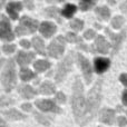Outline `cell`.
<instances>
[{
    "label": "cell",
    "instance_id": "cell-1",
    "mask_svg": "<svg viewBox=\"0 0 127 127\" xmlns=\"http://www.w3.org/2000/svg\"><path fill=\"white\" fill-rule=\"evenodd\" d=\"M86 99L84 97V86L78 77H76V80L72 86V97H71V107L72 113L76 122L79 125H83L84 117L86 112Z\"/></svg>",
    "mask_w": 127,
    "mask_h": 127
},
{
    "label": "cell",
    "instance_id": "cell-2",
    "mask_svg": "<svg viewBox=\"0 0 127 127\" xmlns=\"http://www.w3.org/2000/svg\"><path fill=\"white\" fill-rule=\"evenodd\" d=\"M103 78L98 79L96 81L90 92L88 93L87 101H86V112H85V117H84L83 125H86L89 123L97 114L98 107L100 105L101 100V86H103Z\"/></svg>",
    "mask_w": 127,
    "mask_h": 127
},
{
    "label": "cell",
    "instance_id": "cell-3",
    "mask_svg": "<svg viewBox=\"0 0 127 127\" xmlns=\"http://www.w3.org/2000/svg\"><path fill=\"white\" fill-rule=\"evenodd\" d=\"M2 86L7 93L11 92L15 88L17 84V75H16V65L13 59H9L6 67L3 68V71L1 74Z\"/></svg>",
    "mask_w": 127,
    "mask_h": 127
},
{
    "label": "cell",
    "instance_id": "cell-4",
    "mask_svg": "<svg viewBox=\"0 0 127 127\" xmlns=\"http://www.w3.org/2000/svg\"><path fill=\"white\" fill-rule=\"evenodd\" d=\"M74 53L70 51L67 56L63 59V62H60L58 64L57 67V71L55 75V79L57 83H62L64 79L66 78L67 74L71 70L72 68V64H74Z\"/></svg>",
    "mask_w": 127,
    "mask_h": 127
},
{
    "label": "cell",
    "instance_id": "cell-5",
    "mask_svg": "<svg viewBox=\"0 0 127 127\" xmlns=\"http://www.w3.org/2000/svg\"><path fill=\"white\" fill-rule=\"evenodd\" d=\"M38 28V21L30 17H24L20 18L19 25L16 28V33L18 36H24L27 33H33Z\"/></svg>",
    "mask_w": 127,
    "mask_h": 127
},
{
    "label": "cell",
    "instance_id": "cell-6",
    "mask_svg": "<svg viewBox=\"0 0 127 127\" xmlns=\"http://www.w3.org/2000/svg\"><path fill=\"white\" fill-rule=\"evenodd\" d=\"M65 45H66V39L63 36L56 37L48 46V55L51 58H56V59L59 58L63 55L64 50H65Z\"/></svg>",
    "mask_w": 127,
    "mask_h": 127
},
{
    "label": "cell",
    "instance_id": "cell-7",
    "mask_svg": "<svg viewBox=\"0 0 127 127\" xmlns=\"http://www.w3.org/2000/svg\"><path fill=\"white\" fill-rule=\"evenodd\" d=\"M105 32L107 33L108 36H109V38L112 39V42H113V51H112V55L115 56L117 53H118L119 48H121L122 44H123L124 39H125L126 37V31L125 30H122L119 33H114L112 32V30H110L109 28H106L105 29Z\"/></svg>",
    "mask_w": 127,
    "mask_h": 127
},
{
    "label": "cell",
    "instance_id": "cell-8",
    "mask_svg": "<svg viewBox=\"0 0 127 127\" xmlns=\"http://www.w3.org/2000/svg\"><path fill=\"white\" fill-rule=\"evenodd\" d=\"M0 38L3 41H11L15 38L12 31H11L10 22H9L8 18L3 15L1 16V21H0Z\"/></svg>",
    "mask_w": 127,
    "mask_h": 127
},
{
    "label": "cell",
    "instance_id": "cell-9",
    "mask_svg": "<svg viewBox=\"0 0 127 127\" xmlns=\"http://www.w3.org/2000/svg\"><path fill=\"white\" fill-rule=\"evenodd\" d=\"M77 59H78V65L80 67L81 71H83L84 78H85L86 83L89 84L92 81V77H93V70H92V66H90L88 59L81 54L77 55Z\"/></svg>",
    "mask_w": 127,
    "mask_h": 127
},
{
    "label": "cell",
    "instance_id": "cell-10",
    "mask_svg": "<svg viewBox=\"0 0 127 127\" xmlns=\"http://www.w3.org/2000/svg\"><path fill=\"white\" fill-rule=\"evenodd\" d=\"M36 106L39 108L42 112H47V113H56V114H59L62 113L60 107H58L53 100H49V99H44V100H37L36 101Z\"/></svg>",
    "mask_w": 127,
    "mask_h": 127
},
{
    "label": "cell",
    "instance_id": "cell-11",
    "mask_svg": "<svg viewBox=\"0 0 127 127\" xmlns=\"http://www.w3.org/2000/svg\"><path fill=\"white\" fill-rule=\"evenodd\" d=\"M110 45L106 41V39L104 38V36L98 35V37L95 39V42L93 45V48H94V51L99 54H107V51L109 50Z\"/></svg>",
    "mask_w": 127,
    "mask_h": 127
},
{
    "label": "cell",
    "instance_id": "cell-12",
    "mask_svg": "<svg viewBox=\"0 0 127 127\" xmlns=\"http://www.w3.org/2000/svg\"><path fill=\"white\" fill-rule=\"evenodd\" d=\"M115 110L114 109H109V108H104L100 110L99 114V121L104 124L107 125H113L115 121Z\"/></svg>",
    "mask_w": 127,
    "mask_h": 127
},
{
    "label": "cell",
    "instance_id": "cell-13",
    "mask_svg": "<svg viewBox=\"0 0 127 127\" xmlns=\"http://www.w3.org/2000/svg\"><path fill=\"white\" fill-rule=\"evenodd\" d=\"M39 31L42 36H45L46 38H49L57 31V27L50 21H44L39 26Z\"/></svg>",
    "mask_w": 127,
    "mask_h": 127
},
{
    "label": "cell",
    "instance_id": "cell-14",
    "mask_svg": "<svg viewBox=\"0 0 127 127\" xmlns=\"http://www.w3.org/2000/svg\"><path fill=\"white\" fill-rule=\"evenodd\" d=\"M109 66H110V60L107 59V58L98 57L95 58L94 60V68L97 74H103L104 71H106L109 68Z\"/></svg>",
    "mask_w": 127,
    "mask_h": 127
},
{
    "label": "cell",
    "instance_id": "cell-15",
    "mask_svg": "<svg viewBox=\"0 0 127 127\" xmlns=\"http://www.w3.org/2000/svg\"><path fill=\"white\" fill-rule=\"evenodd\" d=\"M35 59V54L33 53H26V51H18L17 62L18 65L24 67L25 65H29Z\"/></svg>",
    "mask_w": 127,
    "mask_h": 127
},
{
    "label": "cell",
    "instance_id": "cell-16",
    "mask_svg": "<svg viewBox=\"0 0 127 127\" xmlns=\"http://www.w3.org/2000/svg\"><path fill=\"white\" fill-rule=\"evenodd\" d=\"M18 93L25 99H31L36 96V90L29 85H20L18 87Z\"/></svg>",
    "mask_w": 127,
    "mask_h": 127
},
{
    "label": "cell",
    "instance_id": "cell-17",
    "mask_svg": "<svg viewBox=\"0 0 127 127\" xmlns=\"http://www.w3.org/2000/svg\"><path fill=\"white\" fill-rule=\"evenodd\" d=\"M22 9L21 2H9L7 4V12L11 17V19L16 20L18 18V12Z\"/></svg>",
    "mask_w": 127,
    "mask_h": 127
},
{
    "label": "cell",
    "instance_id": "cell-18",
    "mask_svg": "<svg viewBox=\"0 0 127 127\" xmlns=\"http://www.w3.org/2000/svg\"><path fill=\"white\" fill-rule=\"evenodd\" d=\"M2 115H3L6 118L10 119V121H21V119L26 118V116H25L24 114H21V113L18 112V110L15 109V108L2 110Z\"/></svg>",
    "mask_w": 127,
    "mask_h": 127
},
{
    "label": "cell",
    "instance_id": "cell-19",
    "mask_svg": "<svg viewBox=\"0 0 127 127\" xmlns=\"http://www.w3.org/2000/svg\"><path fill=\"white\" fill-rule=\"evenodd\" d=\"M55 90H56L55 86L50 81H44L39 87V93L42 95H51L55 93Z\"/></svg>",
    "mask_w": 127,
    "mask_h": 127
},
{
    "label": "cell",
    "instance_id": "cell-20",
    "mask_svg": "<svg viewBox=\"0 0 127 127\" xmlns=\"http://www.w3.org/2000/svg\"><path fill=\"white\" fill-rule=\"evenodd\" d=\"M32 45H33V47H35L36 51H37L39 55H45V54H46L45 53V44L40 37H33Z\"/></svg>",
    "mask_w": 127,
    "mask_h": 127
},
{
    "label": "cell",
    "instance_id": "cell-21",
    "mask_svg": "<svg viewBox=\"0 0 127 127\" xmlns=\"http://www.w3.org/2000/svg\"><path fill=\"white\" fill-rule=\"evenodd\" d=\"M95 11H96V15L101 20H107L110 17V10L107 7H98V8H96Z\"/></svg>",
    "mask_w": 127,
    "mask_h": 127
},
{
    "label": "cell",
    "instance_id": "cell-22",
    "mask_svg": "<svg viewBox=\"0 0 127 127\" xmlns=\"http://www.w3.org/2000/svg\"><path fill=\"white\" fill-rule=\"evenodd\" d=\"M33 68L39 72L45 71L48 68H50V63L48 60H37V62L33 64Z\"/></svg>",
    "mask_w": 127,
    "mask_h": 127
},
{
    "label": "cell",
    "instance_id": "cell-23",
    "mask_svg": "<svg viewBox=\"0 0 127 127\" xmlns=\"http://www.w3.org/2000/svg\"><path fill=\"white\" fill-rule=\"evenodd\" d=\"M77 10V7L75 4H71V3H67L65 6V8L63 9V16L66 18H70L74 16V13L76 12Z\"/></svg>",
    "mask_w": 127,
    "mask_h": 127
},
{
    "label": "cell",
    "instance_id": "cell-24",
    "mask_svg": "<svg viewBox=\"0 0 127 127\" xmlns=\"http://www.w3.org/2000/svg\"><path fill=\"white\" fill-rule=\"evenodd\" d=\"M36 75L33 74L32 71H31L30 69H27V68H22L21 70H20V78H21V80L24 81H28L30 80V79L35 78Z\"/></svg>",
    "mask_w": 127,
    "mask_h": 127
},
{
    "label": "cell",
    "instance_id": "cell-25",
    "mask_svg": "<svg viewBox=\"0 0 127 127\" xmlns=\"http://www.w3.org/2000/svg\"><path fill=\"white\" fill-rule=\"evenodd\" d=\"M46 13L49 16V17H53V18H55V19H57L58 22L62 21L60 18H59V10H58V8H56V7L47 8L46 9Z\"/></svg>",
    "mask_w": 127,
    "mask_h": 127
},
{
    "label": "cell",
    "instance_id": "cell-26",
    "mask_svg": "<svg viewBox=\"0 0 127 127\" xmlns=\"http://www.w3.org/2000/svg\"><path fill=\"white\" fill-rule=\"evenodd\" d=\"M69 26H70V28L74 29L75 31H80L84 27V21L80 19H74L70 21Z\"/></svg>",
    "mask_w": 127,
    "mask_h": 127
},
{
    "label": "cell",
    "instance_id": "cell-27",
    "mask_svg": "<svg viewBox=\"0 0 127 127\" xmlns=\"http://www.w3.org/2000/svg\"><path fill=\"white\" fill-rule=\"evenodd\" d=\"M33 115H35V118L37 119L38 123L42 124V125L49 126V124H50V119H49L48 117L44 116V115H41L40 113H37V112H35V114H33Z\"/></svg>",
    "mask_w": 127,
    "mask_h": 127
},
{
    "label": "cell",
    "instance_id": "cell-28",
    "mask_svg": "<svg viewBox=\"0 0 127 127\" xmlns=\"http://www.w3.org/2000/svg\"><path fill=\"white\" fill-rule=\"evenodd\" d=\"M124 22H125V19H124L122 16H116V17L112 20V26L114 27V28H121L124 25Z\"/></svg>",
    "mask_w": 127,
    "mask_h": 127
},
{
    "label": "cell",
    "instance_id": "cell-29",
    "mask_svg": "<svg viewBox=\"0 0 127 127\" xmlns=\"http://www.w3.org/2000/svg\"><path fill=\"white\" fill-rule=\"evenodd\" d=\"M66 40L69 42H78V44H81V38H79L78 36L72 32H67V35H66Z\"/></svg>",
    "mask_w": 127,
    "mask_h": 127
},
{
    "label": "cell",
    "instance_id": "cell-30",
    "mask_svg": "<svg viewBox=\"0 0 127 127\" xmlns=\"http://www.w3.org/2000/svg\"><path fill=\"white\" fill-rule=\"evenodd\" d=\"M94 6H95L94 1H85V0H83V1L79 2V7H80V9L83 11L88 10V9H90L92 7H94Z\"/></svg>",
    "mask_w": 127,
    "mask_h": 127
},
{
    "label": "cell",
    "instance_id": "cell-31",
    "mask_svg": "<svg viewBox=\"0 0 127 127\" xmlns=\"http://www.w3.org/2000/svg\"><path fill=\"white\" fill-rule=\"evenodd\" d=\"M2 50H3V53H6V54H11L16 50V46L15 45H3Z\"/></svg>",
    "mask_w": 127,
    "mask_h": 127
},
{
    "label": "cell",
    "instance_id": "cell-32",
    "mask_svg": "<svg viewBox=\"0 0 127 127\" xmlns=\"http://www.w3.org/2000/svg\"><path fill=\"white\" fill-rule=\"evenodd\" d=\"M56 100H57L58 103H60V104H65L66 103V96H65V94H64L63 92H58L57 94H56Z\"/></svg>",
    "mask_w": 127,
    "mask_h": 127
},
{
    "label": "cell",
    "instance_id": "cell-33",
    "mask_svg": "<svg viewBox=\"0 0 127 127\" xmlns=\"http://www.w3.org/2000/svg\"><path fill=\"white\" fill-rule=\"evenodd\" d=\"M12 104H15V100H13V99H7V97H4V96L1 97V106L2 107H4L6 105H12Z\"/></svg>",
    "mask_w": 127,
    "mask_h": 127
},
{
    "label": "cell",
    "instance_id": "cell-34",
    "mask_svg": "<svg viewBox=\"0 0 127 127\" xmlns=\"http://www.w3.org/2000/svg\"><path fill=\"white\" fill-rule=\"evenodd\" d=\"M94 36H96V32H95V30H93V29H88V30L84 33V37H85L86 39H92V38H94Z\"/></svg>",
    "mask_w": 127,
    "mask_h": 127
},
{
    "label": "cell",
    "instance_id": "cell-35",
    "mask_svg": "<svg viewBox=\"0 0 127 127\" xmlns=\"http://www.w3.org/2000/svg\"><path fill=\"white\" fill-rule=\"evenodd\" d=\"M117 122H118V125L121 127H124L125 125H127V119L124 116H119L117 118Z\"/></svg>",
    "mask_w": 127,
    "mask_h": 127
},
{
    "label": "cell",
    "instance_id": "cell-36",
    "mask_svg": "<svg viewBox=\"0 0 127 127\" xmlns=\"http://www.w3.org/2000/svg\"><path fill=\"white\" fill-rule=\"evenodd\" d=\"M119 80L122 81L123 85H125L127 87V74H122L121 77H119Z\"/></svg>",
    "mask_w": 127,
    "mask_h": 127
},
{
    "label": "cell",
    "instance_id": "cell-37",
    "mask_svg": "<svg viewBox=\"0 0 127 127\" xmlns=\"http://www.w3.org/2000/svg\"><path fill=\"white\" fill-rule=\"evenodd\" d=\"M20 45H21L24 48H29V47H30V42H29L28 40H26V39L21 40V41H20Z\"/></svg>",
    "mask_w": 127,
    "mask_h": 127
},
{
    "label": "cell",
    "instance_id": "cell-38",
    "mask_svg": "<svg viewBox=\"0 0 127 127\" xmlns=\"http://www.w3.org/2000/svg\"><path fill=\"white\" fill-rule=\"evenodd\" d=\"M122 100H123V104L125 106H127V90L123 93V96H122Z\"/></svg>",
    "mask_w": 127,
    "mask_h": 127
},
{
    "label": "cell",
    "instance_id": "cell-39",
    "mask_svg": "<svg viewBox=\"0 0 127 127\" xmlns=\"http://www.w3.org/2000/svg\"><path fill=\"white\" fill-rule=\"evenodd\" d=\"M21 108L24 110H27V112H30L31 110V105L30 104H24V105L21 106Z\"/></svg>",
    "mask_w": 127,
    "mask_h": 127
},
{
    "label": "cell",
    "instance_id": "cell-40",
    "mask_svg": "<svg viewBox=\"0 0 127 127\" xmlns=\"http://www.w3.org/2000/svg\"><path fill=\"white\" fill-rule=\"evenodd\" d=\"M121 9H122V11H124V12H127V1L124 2V3H122Z\"/></svg>",
    "mask_w": 127,
    "mask_h": 127
},
{
    "label": "cell",
    "instance_id": "cell-41",
    "mask_svg": "<svg viewBox=\"0 0 127 127\" xmlns=\"http://www.w3.org/2000/svg\"><path fill=\"white\" fill-rule=\"evenodd\" d=\"M25 4H26V6L28 7L29 9H32L33 8V3L31 1H26V2H25Z\"/></svg>",
    "mask_w": 127,
    "mask_h": 127
},
{
    "label": "cell",
    "instance_id": "cell-42",
    "mask_svg": "<svg viewBox=\"0 0 127 127\" xmlns=\"http://www.w3.org/2000/svg\"><path fill=\"white\" fill-rule=\"evenodd\" d=\"M78 47H79V48H83L84 50H88V48L85 46V44H79V45H78Z\"/></svg>",
    "mask_w": 127,
    "mask_h": 127
},
{
    "label": "cell",
    "instance_id": "cell-43",
    "mask_svg": "<svg viewBox=\"0 0 127 127\" xmlns=\"http://www.w3.org/2000/svg\"><path fill=\"white\" fill-rule=\"evenodd\" d=\"M0 124H1V125H0V127H8V126H7V124L4 123V121H3V119H1V122H0Z\"/></svg>",
    "mask_w": 127,
    "mask_h": 127
},
{
    "label": "cell",
    "instance_id": "cell-44",
    "mask_svg": "<svg viewBox=\"0 0 127 127\" xmlns=\"http://www.w3.org/2000/svg\"><path fill=\"white\" fill-rule=\"evenodd\" d=\"M126 113H127V112H126Z\"/></svg>",
    "mask_w": 127,
    "mask_h": 127
}]
</instances>
